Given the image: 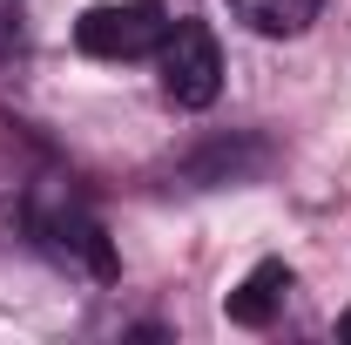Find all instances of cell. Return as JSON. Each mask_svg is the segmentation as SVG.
<instances>
[{
	"label": "cell",
	"instance_id": "obj_3",
	"mask_svg": "<svg viewBox=\"0 0 351 345\" xmlns=\"http://www.w3.org/2000/svg\"><path fill=\"white\" fill-rule=\"evenodd\" d=\"M156 75H162V95L176 109H210L223 88V47L203 21H169V34L156 47Z\"/></svg>",
	"mask_w": 351,
	"mask_h": 345
},
{
	"label": "cell",
	"instance_id": "obj_6",
	"mask_svg": "<svg viewBox=\"0 0 351 345\" xmlns=\"http://www.w3.org/2000/svg\"><path fill=\"white\" fill-rule=\"evenodd\" d=\"M230 14L250 27V34H270V41H291L317 21V0H230Z\"/></svg>",
	"mask_w": 351,
	"mask_h": 345
},
{
	"label": "cell",
	"instance_id": "obj_2",
	"mask_svg": "<svg viewBox=\"0 0 351 345\" xmlns=\"http://www.w3.org/2000/svg\"><path fill=\"white\" fill-rule=\"evenodd\" d=\"M169 34V7L162 0H101L75 21V47L95 61H142Z\"/></svg>",
	"mask_w": 351,
	"mask_h": 345
},
{
	"label": "cell",
	"instance_id": "obj_4",
	"mask_svg": "<svg viewBox=\"0 0 351 345\" xmlns=\"http://www.w3.org/2000/svg\"><path fill=\"white\" fill-rule=\"evenodd\" d=\"M270 163V149H263L257 135H237V142H210L203 156H189L176 183H189V190H217V183H243V176H257Z\"/></svg>",
	"mask_w": 351,
	"mask_h": 345
},
{
	"label": "cell",
	"instance_id": "obj_5",
	"mask_svg": "<svg viewBox=\"0 0 351 345\" xmlns=\"http://www.w3.org/2000/svg\"><path fill=\"white\" fill-rule=\"evenodd\" d=\"M284 291H291V264L263 258L230 298H223V311H230V325H270L277 318V304H284Z\"/></svg>",
	"mask_w": 351,
	"mask_h": 345
},
{
	"label": "cell",
	"instance_id": "obj_8",
	"mask_svg": "<svg viewBox=\"0 0 351 345\" xmlns=\"http://www.w3.org/2000/svg\"><path fill=\"white\" fill-rule=\"evenodd\" d=\"M338 339H351V311H338Z\"/></svg>",
	"mask_w": 351,
	"mask_h": 345
},
{
	"label": "cell",
	"instance_id": "obj_7",
	"mask_svg": "<svg viewBox=\"0 0 351 345\" xmlns=\"http://www.w3.org/2000/svg\"><path fill=\"white\" fill-rule=\"evenodd\" d=\"M27 68V0H0V82Z\"/></svg>",
	"mask_w": 351,
	"mask_h": 345
},
{
	"label": "cell",
	"instance_id": "obj_1",
	"mask_svg": "<svg viewBox=\"0 0 351 345\" xmlns=\"http://www.w3.org/2000/svg\"><path fill=\"white\" fill-rule=\"evenodd\" d=\"M21 223H27V237H34V251L47 264H61L75 278H95V285L115 278V244H108L101 216L88 210V197L68 176H34L27 197H21Z\"/></svg>",
	"mask_w": 351,
	"mask_h": 345
}]
</instances>
